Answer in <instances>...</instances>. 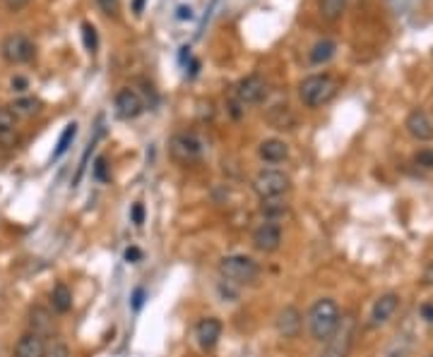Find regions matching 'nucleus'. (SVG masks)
<instances>
[{
	"instance_id": "nucleus-1",
	"label": "nucleus",
	"mask_w": 433,
	"mask_h": 357,
	"mask_svg": "<svg viewBox=\"0 0 433 357\" xmlns=\"http://www.w3.org/2000/svg\"><path fill=\"white\" fill-rule=\"evenodd\" d=\"M339 319H342V312L339 305L330 297L318 300L308 312V331L315 341H328L332 336V331L337 329Z\"/></svg>"
},
{
	"instance_id": "nucleus-2",
	"label": "nucleus",
	"mask_w": 433,
	"mask_h": 357,
	"mask_svg": "<svg viewBox=\"0 0 433 357\" xmlns=\"http://www.w3.org/2000/svg\"><path fill=\"white\" fill-rule=\"evenodd\" d=\"M337 94V80L332 75H310L299 84V99L306 108H320Z\"/></svg>"
},
{
	"instance_id": "nucleus-3",
	"label": "nucleus",
	"mask_w": 433,
	"mask_h": 357,
	"mask_svg": "<svg viewBox=\"0 0 433 357\" xmlns=\"http://www.w3.org/2000/svg\"><path fill=\"white\" fill-rule=\"evenodd\" d=\"M219 273L222 278H226L229 283H253L260 273V266H257L255 259L246 257V254H231V257H224L219 262Z\"/></svg>"
},
{
	"instance_id": "nucleus-4",
	"label": "nucleus",
	"mask_w": 433,
	"mask_h": 357,
	"mask_svg": "<svg viewBox=\"0 0 433 357\" xmlns=\"http://www.w3.org/2000/svg\"><path fill=\"white\" fill-rule=\"evenodd\" d=\"M354 331H357V319L352 314L342 316L318 357H349V350L354 345Z\"/></svg>"
},
{
	"instance_id": "nucleus-5",
	"label": "nucleus",
	"mask_w": 433,
	"mask_h": 357,
	"mask_svg": "<svg viewBox=\"0 0 433 357\" xmlns=\"http://www.w3.org/2000/svg\"><path fill=\"white\" fill-rule=\"evenodd\" d=\"M291 180L284 170L265 168L253 178V189L260 199H279L289 192Z\"/></svg>"
},
{
	"instance_id": "nucleus-6",
	"label": "nucleus",
	"mask_w": 433,
	"mask_h": 357,
	"mask_svg": "<svg viewBox=\"0 0 433 357\" xmlns=\"http://www.w3.org/2000/svg\"><path fill=\"white\" fill-rule=\"evenodd\" d=\"M0 56H3L5 62L10 65H24V62H32L34 56H36V46L34 41L22 32L8 34L0 43Z\"/></svg>"
},
{
	"instance_id": "nucleus-7",
	"label": "nucleus",
	"mask_w": 433,
	"mask_h": 357,
	"mask_svg": "<svg viewBox=\"0 0 433 357\" xmlns=\"http://www.w3.org/2000/svg\"><path fill=\"white\" fill-rule=\"evenodd\" d=\"M169 149H171V156L173 161H178V163H196L198 159L202 156V139L196 135V132H178V135L171 137V144H169Z\"/></svg>"
},
{
	"instance_id": "nucleus-8",
	"label": "nucleus",
	"mask_w": 433,
	"mask_h": 357,
	"mask_svg": "<svg viewBox=\"0 0 433 357\" xmlns=\"http://www.w3.org/2000/svg\"><path fill=\"white\" fill-rule=\"evenodd\" d=\"M267 96V82L260 75H248L233 89V99L246 108V106H257Z\"/></svg>"
},
{
	"instance_id": "nucleus-9",
	"label": "nucleus",
	"mask_w": 433,
	"mask_h": 357,
	"mask_svg": "<svg viewBox=\"0 0 433 357\" xmlns=\"http://www.w3.org/2000/svg\"><path fill=\"white\" fill-rule=\"evenodd\" d=\"M114 106H116V115H118L120 120H135L140 118V115L145 113V99L140 91L130 89V87H123V89L116 94L114 99Z\"/></svg>"
},
{
	"instance_id": "nucleus-10",
	"label": "nucleus",
	"mask_w": 433,
	"mask_h": 357,
	"mask_svg": "<svg viewBox=\"0 0 433 357\" xmlns=\"http://www.w3.org/2000/svg\"><path fill=\"white\" fill-rule=\"evenodd\" d=\"M279 244H282V228L277 226V223L267 221L262 223V226H257L255 233H253V247H255L257 252L272 254L279 249Z\"/></svg>"
},
{
	"instance_id": "nucleus-11",
	"label": "nucleus",
	"mask_w": 433,
	"mask_h": 357,
	"mask_svg": "<svg viewBox=\"0 0 433 357\" xmlns=\"http://www.w3.org/2000/svg\"><path fill=\"white\" fill-rule=\"evenodd\" d=\"M301 329H304V314L291 305L282 307L279 314H277V331H279L282 338L286 341L299 338Z\"/></svg>"
},
{
	"instance_id": "nucleus-12",
	"label": "nucleus",
	"mask_w": 433,
	"mask_h": 357,
	"mask_svg": "<svg viewBox=\"0 0 433 357\" xmlns=\"http://www.w3.org/2000/svg\"><path fill=\"white\" fill-rule=\"evenodd\" d=\"M405 127L410 132L412 139L416 141H429L433 139V120L429 118V113L421 108H414L405 120Z\"/></svg>"
},
{
	"instance_id": "nucleus-13",
	"label": "nucleus",
	"mask_w": 433,
	"mask_h": 357,
	"mask_svg": "<svg viewBox=\"0 0 433 357\" xmlns=\"http://www.w3.org/2000/svg\"><path fill=\"white\" fill-rule=\"evenodd\" d=\"M196 338L202 350H212L222 338V321L217 316H207L196 326Z\"/></svg>"
},
{
	"instance_id": "nucleus-14",
	"label": "nucleus",
	"mask_w": 433,
	"mask_h": 357,
	"mask_svg": "<svg viewBox=\"0 0 433 357\" xmlns=\"http://www.w3.org/2000/svg\"><path fill=\"white\" fill-rule=\"evenodd\" d=\"M397 307H400V295H397V292H386V295H381L371 310V324L381 326L386 324V321H390V316L397 312Z\"/></svg>"
},
{
	"instance_id": "nucleus-15",
	"label": "nucleus",
	"mask_w": 433,
	"mask_h": 357,
	"mask_svg": "<svg viewBox=\"0 0 433 357\" xmlns=\"http://www.w3.org/2000/svg\"><path fill=\"white\" fill-rule=\"evenodd\" d=\"M29 329H32V334L46 338V336H51L53 329H56V319H53V314L46 310V307L36 305L29 310Z\"/></svg>"
},
{
	"instance_id": "nucleus-16",
	"label": "nucleus",
	"mask_w": 433,
	"mask_h": 357,
	"mask_svg": "<svg viewBox=\"0 0 433 357\" xmlns=\"http://www.w3.org/2000/svg\"><path fill=\"white\" fill-rule=\"evenodd\" d=\"M43 350H46V341L36 334H24L22 338L17 341L12 350V357H43Z\"/></svg>"
},
{
	"instance_id": "nucleus-17",
	"label": "nucleus",
	"mask_w": 433,
	"mask_h": 357,
	"mask_svg": "<svg viewBox=\"0 0 433 357\" xmlns=\"http://www.w3.org/2000/svg\"><path fill=\"white\" fill-rule=\"evenodd\" d=\"M257 154L265 163H282V161L289 159V146L282 139H265L257 146Z\"/></svg>"
},
{
	"instance_id": "nucleus-18",
	"label": "nucleus",
	"mask_w": 433,
	"mask_h": 357,
	"mask_svg": "<svg viewBox=\"0 0 433 357\" xmlns=\"http://www.w3.org/2000/svg\"><path fill=\"white\" fill-rule=\"evenodd\" d=\"M17 141V115L10 106H0V146H12Z\"/></svg>"
},
{
	"instance_id": "nucleus-19",
	"label": "nucleus",
	"mask_w": 433,
	"mask_h": 357,
	"mask_svg": "<svg viewBox=\"0 0 433 357\" xmlns=\"http://www.w3.org/2000/svg\"><path fill=\"white\" fill-rule=\"evenodd\" d=\"M265 118H267V122H270V127H275V130H282V132H284V130H294V127H296V115L294 113H291V108H289V106H272V108L270 111H267V115H265Z\"/></svg>"
},
{
	"instance_id": "nucleus-20",
	"label": "nucleus",
	"mask_w": 433,
	"mask_h": 357,
	"mask_svg": "<svg viewBox=\"0 0 433 357\" xmlns=\"http://www.w3.org/2000/svg\"><path fill=\"white\" fill-rule=\"evenodd\" d=\"M335 51H337V43L330 41V38H320V41L308 51L310 65H325V62H330L335 56Z\"/></svg>"
},
{
	"instance_id": "nucleus-21",
	"label": "nucleus",
	"mask_w": 433,
	"mask_h": 357,
	"mask_svg": "<svg viewBox=\"0 0 433 357\" xmlns=\"http://www.w3.org/2000/svg\"><path fill=\"white\" fill-rule=\"evenodd\" d=\"M51 307L53 312H58V314H67L72 307V292L70 288L65 286V283H58V286H53L51 290Z\"/></svg>"
},
{
	"instance_id": "nucleus-22",
	"label": "nucleus",
	"mask_w": 433,
	"mask_h": 357,
	"mask_svg": "<svg viewBox=\"0 0 433 357\" xmlns=\"http://www.w3.org/2000/svg\"><path fill=\"white\" fill-rule=\"evenodd\" d=\"M10 111H12L17 118H32L41 111V101L34 99V96H22V99L12 101L10 104Z\"/></svg>"
},
{
	"instance_id": "nucleus-23",
	"label": "nucleus",
	"mask_w": 433,
	"mask_h": 357,
	"mask_svg": "<svg viewBox=\"0 0 433 357\" xmlns=\"http://www.w3.org/2000/svg\"><path fill=\"white\" fill-rule=\"evenodd\" d=\"M347 3L349 0H320V14L328 22H337L347 10Z\"/></svg>"
},
{
	"instance_id": "nucleus-24",
	"label": "nucleus",
	"mask_w": 433,
	"mask_h": 357,
	"mask_svg": "<svg viewBox=\"0 0 433 357\" xmlns=\"http://www.w3.org/2000/svg\"><path fill=\"white\" fill-rule=\"evenodd\" d=\"M75 135H77V125H75V122L65 125V130H63L61 139H58V144H56V151H53V159H61L63 154H67V149H70V144H72V139H75Z\"/></svg>"
},
{
	"instance_id": "nucleus-25",
	"label": "nucleus",
	"mask_w": 433,
	"mask_h": 357,
	"mask_svg": "<svg viewBox=\"0 0 433 357\" xmlns=\"http://www.w3.org/2000/svg\"><path fill=\"white\" fill-rule=\"evenodd\" d=\"M260 211L265 214L267 218L284 216V214H286V204H284V202H279V199H262Z\"/></svg>"
},
{
	"instance_id": "nucleus-26",
	"label": "nucleus",
	"mask_w": 433,
	"mask_h": 357,
	"mask_svg": "<svg viewBox=\"0 0 433 357\" xmlns=\"http://www.w3.org/2000/svg\"><path fill=\"white\" fill-rule=\"evenodd\" d=\"M82 36H85V48H87V53H96V46H99V38H96L94 24H89V22L82 24Z\"/></svg>"
},
{
	"instance_id": "nucleus-27",
	"label": "nucleus",
	"mask_w": 433,
	"mask_h": 357,
	"mask_svg": "<svg viewBox=\"0 0 433 357\" xmlns=\"http://www.w3.org/2000/svg\"><path fill=\"white\" fill-rule=\"evenodd\" d=\"M43 357H70V348H67V343H63V341H51V343H46V350H43Z\"/></svg>"
},
{
	"instance_id": "nucleus-28",
	"label": "nucleus",
	"mask_w": 433,
	"mask_h": 357,
	"mask_svg": "<svg viewBox=\"0 0 433 357\" xmlns=\"http://www.w3.org/2000/svg\"><path fill=\"white\" fill-rule=\"evenodd\" d=\"M414 163L421 165V168H426V170H431L433 168V151L431 149H421L419 154L414 156Z\"/></svg>"
},
{
	"instance_id": "nucleus-29",
	"label": "nucleus",
	"mask_w": 433,
	"mask_h": 357,
	"mask_svg": "<svg viewBox=\"0 0 433 357\" xmlns=\"http://www.w3.org/2000/svg\"><path fill=\"white\" fill-rule=\"evenodd\" d=\"M94 178L101 180V183H106L109 180V165H106V159L104 156H99L94 163Z\"/></svg>"
},
{
	"instance_id": "nucleus-30",
	"label": "nucleus",
	"mask_w": 433,
	"mask_h": 357,
	"mask_svg": "<svg viewBox=\"0 0 433 357\" xmlns=\"http://www.w3.org/2000/svg\"><path fill=\"white\" fill-rule=\"evenodd\" d=\"M96 3H99V8L104 10L106 14H116L118 12V8H120L118 0H96Z\"/></svg>"
},
{
	"instance_id": "nucleus-31",
	"label": "nucleus",
	"mask_w": 433,
	"mask_h": 357,
	"mask_svg": "<svg viewBox=\"0 0 433 357\" xmlns=\"http://www.w3.org/2000/svg\"><path fill=\"white\" fill-rule=\"evenodd\" d=\"M29 3H32V0H3V5L10 12H19V10H24Z\"/></svg>"
},
{
	"instance_id": "nucleus-32",
	"label": "nucleus",
	"mask_w": 433,
	"mask_h": 357,
	"mask_svg": "<svg viewBox=\"0 0 433 357\" xmlns=\"http://www.w3.org/2000/svg\"><path fill=\"white\" fill-rule=\"evenodd\" d=\"M130 216H133L135 226H142V223H145V209H142V204H133V211H130Z\"/></svg>"
},
{
	"instance_id": "nucleus-33",
	"label": "nucleus",
	"mask_w": 433,
	"mask_h": 357,
	"mask_svg": "<svg viewBox=\"0 0 433 357\" xmlns=\"http://www.w3.org/2000/svg\"><path fill=\"white\" fill-rule=\"evenodd\" d=\"M125 259H128L130 264H138L140 259H142V252H140L138 247H128L125 249Z\"/></svg>"
},
{
	"instance_id": "nucleus-34",
	"label": "nucleus",
	"mask_w": 433,
	"mask_h": 357,
	"mask_svg": "<svg viewBox=\"0 0 433 357\" xmlns=\"http://www.w3.org/2000/svg\"><path fill=\"white\" fill-rule=\"evenodd\" d=\"M176 17H178V19H193L196 14H193V8H191V5H181V8L176 10Z\"/></svg>"
},
{
	"instance_id": "nucleus-35",
	"label": "nucleus",
	"mask_w": 433,
	"mask_h": 357,
	"mask_svg": "<svg viewBox=\"0 0 433 357\" xmlns=\"http://www.w3.org/2000/svg\"><path fill=\"white\" fill-rule=\"evenodd\" d=\"M421 319L433 324V302H426V305H421Z\"/></svg>"
},
{
	"instance_id": "nucleus-36",
	"label": "nucleus",
	"mask_w": 433,
	"mask_h": 357,
	"mask_svg": "<svg viewBox=\"0 0 433 357\" xmlns=\"http://www.w3.org/2000/svg\"><path fill=\"white\" fill-rule=\"evenodd\" d=\"M142 302H145V290H142V288H138V290L133 292V310H140V307H142Z\"/></svg>"
},
{
	"instance_id": "nucleus-37",
	"label": "nucleus",
	"mask_w": 433,
	"mask_h": 357,
	"mask_svg": "<svg viewBox=\"0 0 433 357\" xmlns=\"http://www.w3.org/2000/svg\"><path fill=\"white\" fill-rule=\"evenodd\" d=\"M27 89V80L24 77H12V91H24Z\"/></svg>"
},
{
	"instance_id": "nucleus-38",
	"label": "nucleus",
	"mask_w": 433,
	"mask_h": 357,
	"mask_svg": "<svg viewBox=\"0 0 433 357\" xmlns=\"http://www.w3.org/2000/svg\"><path fill=\"white\" fill-rule=\"evenodd\" d=\"M424 283L426 286H433V262H429V266L424 268Z\"/></svg>"
},
{
	"instance_id": "nucleus-39",
	"label": "nucleus",
	"mask_w": 433,
	"mask_h": 357,
	"mask_svg": "<svg viewBox=\"0 0 433 357\" xmlns=\"http://www.w3.org/2000/svg\"><path fill=\"white\" fill-rule=\"evenodd\" d=\"M145 3H147V0H133V12H135V14H142Z\"/></svg>"
},
{
	"instance_id": "nucleus-40",
	"label": "nucleus",
	"mask_w": 433,
	"mask_h": 357,
	"mask_svg": "<svg viewBox=\"0 0 433 357\" xmlns=\"http://www.w3.org/2000/svg\"><path fill=\"white\" fill-rule=\"evenodd\" d=\"M431 357H433V355H431Z\"/></svg>"
}]
</instances>
